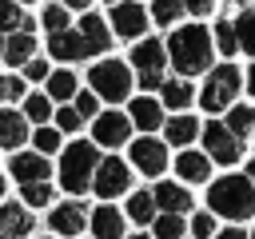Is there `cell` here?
Returning <instances> with one entry per match:
<instances>
[{"mask_svg": "<svg viewBox=\"0 0 255 239\" xmlns=\"http://www.w3.org/2000/svg\"><path fill=\"white\" fill-rule=\"evenodd\" d=\"M131 239H147V235H131Z\"/></svg>", "mask_w": 255, "mask_h": 239, "instance_id": "816d5d0a", "label": "cell"}, {"mask_svg": "<svg viewBox=\"0 0 255 239\" xmlns=\"http://www.w3.org/2000/svg\"><path fill=\"white\" fill-rule=\"evenodd\" d=\"M131 120H135L143 131L159 127V104H155V100H147V96H139V100L131 104Z\"/></svg>", "mask_w": 255, "mask_h": 239, "instance_id": "603a6c76", "label": "cell"}, {"mask_svg": "<svg viewBox=\"0 0 255 239\" xmlns=\"http://www.w3.org/2000/svg\"><path fill=\"white\" fill-rule=\"evenodd\" d=\"M139 84L143 88H159V72H139Z\"/></svg>", "mask_w": 255, "mask_h": 239, "instance_id": "7bdbcfd3", "label": "cell"}, {"mask_svg": "<svg viewBox=\"0 0 255 239\" xmlns=\"http://www.w3.org/2000/svg\"><path fill=\"white\" fill-rule=\"evenodd\" d=\"M24 24H28V16L20 12V4L16 0H0V28L4 32H20Z\"/></svg>", "mask_w": 255, "mask_h": 239, "instance_id": "83f0119b", "label": "cell"}, {"mask_svg": "<svg viewBox=\"0 0 255 239\" xmlns=\"http://www.w3.org/2000/svg\"><path fill=\"white\" fill-rule=\"evenodd\" d=\"M24 139H28L24 116H16V112H0V147H20Z\"/></svg>", "mask_w": 255, "mask_h": 239, "instance_id": "ac0fdd59", "label": "cell"}, {"mask_svg": "<svg viewBox=\"0 0 255 239\" xmlns=\"http://www.w3.org/2000/svg\"><path fill=\"white\" fill-rule=\"evenodd\" d=\"M0 32H4V28H0ZM4 48H8V40H4V36H0V52H4Z\"/></svg>", "mask_w": 255, "mask_h": 239, "instance_id": "681fc988", "label": "cell"}, {"mask_svg": "<svg viewBox=\"0 0 255 239\" xmlns=\"http://www.w3.org/2000/svg\"><path fill=\"white\" fill-rule=\"evenodd\" d=\"M80 32L96 44V52H104V48H112V32H108V24L100 20V16H84V24H80Z\"/></svg>", "mask_w": 255, "mask_h": 239, "instance_id": "cb8c5ba5", "label": "cell"}, {"mask_svg": "<svg viewBox=\"0 0 255 239\" xmlns=\"http://www.w3.org/2000/svg\"><path fill=\"white\" fill-rule=\"evenodd\" d=\"M112 28H116V36H124V40L143 36V28H147V12H143L139 4H116V8H112Z\"/></svg>", "mask_w": 255, "mask_h": 239, "instance_id": "9c48e42d", "label": "cell"}, {"mask_svg": "<svg viewBox=\"0 0 255 239\" xmlns=\"http://www.w3.org/2000/svg\"><path fill=\"white\" fill-rule=\"evenodd\" d=\"M128 215H131L135 223H151V219H155V191H135V195L128 199Z\"/></svg>", "mask_w": 255, "mask_h": 239, "instance_id": "7402d4cb", "label": "cell"}, {"mask_svg": "<svg viewBox=\"0 0 255 239\" xmlns=\"http://www.w3.org/2000/svg\"><path fill=\"white\" fill-rule=\"evenodd\" d=\"M227 127H231L235 135H247V131L255 127V108H235L231 120H227Z\"/></svg>", "mask_w": 255, "mask_h": 239, "instance_id": "d6a6232c", "label": "cell"}, {"mask_svg": "<svg viewBox=\"0 0 255 239\" xmlns=\"http://www.w3.org/2000/svg\"><path fill=\"white\" fill-rule=\"evenodd\" d=\"M215 239H247V231H235V227H231V231H223V235H215Z\"/></svg>", "mask_w": 255, "mask_h": 239, "instance_id": "ee69618b", "label": "cell"}, {"mask_svg": "<svg viewBox=\"0 0 255 239\" xmlns=\"http://www.w3.org/2000/svg\"><path fill=\"white\" fill-rule=\"evenodd\" d=\"M32 231V215L24 203H4L0 207V239H20Z\"/></svg>", "mask_w": 255, "mask_h": 239, "instance_id": "7c38bea8", "label": "cell"}, {"mask_svg": "<svg viewBox=\"0 0 255 239\" xmlns=\"http://www.w3.org/2000/svg\"><path fill=\"white\" fill-rule=\"evenodd\" d=\"M235 92H239V68L223 64V68H215V72H211V80H207V88H203L199 104H203L207 112H219V108H227V104L235 100Z\"/></svg>", "mask_w": 255, "mask_h": 239, "instance_id": "5b68a950", "label": "cell"}, {"mask_svg": "<svg viewBox=\"0 0 255 239\" xmlns=\"http://www.w3.org/2000/svg\"><path fill=\"white\" fill-rule=\"evenodd\" d=\"M32 44H36V40H32L24 28L12 32V36H8V48H4V60H8V64H28V60H32Z\"/></svg>", "mask_w": 255, "mask_h": 239, "instance_id": "ffe728a7", "label": "cell"}, {"mask_svg": "<svg viewBox=\"0 0 255 239\" xmlns=\"http://www.w3.org/2000/svg\"><path fill=\"white\" fill-rule=\"evenodd\" d=\"M247 175H251V179H255V159H251V163H247Z\"/></svg>", "mask_w": 255, "mask_h": 239, "instance_id": "c3c4849f", "label": "cell"}, {"mask_svg": "<svg viewBox=\"0 0 255 239\" xmlns=\"http://www.w3.org/2000/svg\"><path fill=\"white\" fill-rule=\"evenodd\" d=\"M92 231H96V239H120V235H124L120 211H116V207H100V211L92 215Z\"/></svg>", "mask_w": 255, "mask_h": 239, "instance_id": "e0dca14e", "label": "cell"}, {"mask_svg": "<svg viewBox=\"0 0 255 239\" xmlns=\"http://www.w3.org/2000/svg\"><path fill=\"white\" fill-rule=\"evenodd\" d=\"M195 135H199V123H195V116H175V120L167 123V143H175V147L191 143Z\"/></svg>", "mask_w": 255, "mask_h": 239, "instance_id": "44dd1931", "label": "cell"}, {"mask_svg": "<svg viewBox=\"0 0 255 239\" xmlns=\"http://www.w3.org/2000/svg\"><path fill=\"white\" fill-rule=\"evenodd\" d=\"M24 116L36 120V123H44V120L52 116V96H28V100H24Z\"/></svg>", "mask_w": 255, "mask_h": 239, "instance_id": "4dcf8cb0", "label": "cell"}, {"mask_svg": "<svg viewBox=\"0 0 255 239\" xmlns=\"http://www.w3.org/2000/svg\"><path fill=\"white\" fill-rule=\"evenodd\" d=\"M207 203H211V211H219V215H227V219H247V215H255L251 175H227V179L211 183Z\"/></svg>", "mask_w": 255, "mask_h": 239, "instance_id": "6da1fadb", "label": "cell"}, {"mask_svg": "<svg viewBox=\"0 0 255 239\" xmlns=\"http://www.w3.org/2000/svg\"><path fill=\"white\" fill-rule=\"evenodd\" d=\"M24 76H28V80H44V76H48V64H44V60H28V64H24Z\"/></svg>", "mask_w": 255, "mask_h": 239, "instance_id": "f35d334b", "label": "cell"}, {"mask_svg": "<svg viewBox=\"0 0 255 239\" xmlns=\"http://www.w3.org/2000/svg\"><path fill=\"white\" fill-rule=\"evenodd\" d=\"M124 139H128V116L108 112V116H100V120H96V143L116 147V143H124Z\"/></svg>", "mask_w": 255, "mask_h": 239, "instance_id": "4fadbf2b", "label": "cell"}, {"mask_svg": "<svg viewBox=\"0 0 255 239\" xmlns=\"http://www.w3.org/2000/svg\"><path fill=\"white\" fill-rule=\"evenodd\" d=\"M215 40H219L215 48H223V56H231V52L239 48V32H235V24H223V20H219V28H215Z\"/></svg>", "mask_w": 255, "mask_h": 239, "instance_id": "e575fe53", "label": "cell"}, {"mask_svg": "<svg viewBox=\"0 0 255 239\" xmlns=\"http://www.w3.org/2000/svg\"><path fill=\"white\" fill-rule=\"evenodd\" d=\"M8 100H24V80H8Z\"/></svg>", "mask_w": 255, "mask_h": 239, "instance_id": "b9f144b4", "label": "cell"}, {"mask_svg": "<svg viewBox=\"0 0 255 239\" xmlns=\"http://www.w3.org/2000/svg\"><path fill=\"white\" fill-rule=\"evenodd\" d=\"M167 52H171V64H175L183 76H195V72H203V68L211 64V36H207L199 24H187V28H179V32L171 36Z\"/></svg>", "mask_w": 255, "mask_h": 239, "instance_id": "7a4b0ae2", "label": "cell"}, {"mask_svg": "<svg viewBox=\"0 0 255 239\" xmlns=\"http://www.w3.org/2000/svg\"><path fill=\"white\" fill-rule=\"evenodd\" d=\"M163 104H167V108H191V84L167 80V84H163Z\"/></svg>", "mask_w": 255, "mask_h": 239, "instance_id": "484cf974", "label": "cell"}, {"mask_svg": "<svg viewBox=\"0 0 255 239\" xmlns=\"http://www.w3.org/2000/svg\"><path fill=\"white\" fill-rule=\"evenodd\" d=\"M203 143H207V155H211L215 163H235V159H239V139H235V131L223 127V123H207V127H203Z\"/></svg>", "mask_w": 255, "mask_h": 239, "instance_id": "52a82bcc", "label": "cell"}, {"mask_svg": "<svg viewBox=\"0 0 255 239\" xmlns=\"http://www.w3.org/2000/svg\"><path fill=\"white\" fill-rule=\"evenodd\" d=\"M48 223H52V231H56V235H80V231H84V223H88V215H84V207H80V203H60V207H52Z\"/></svg>", "mask_w": 255, "mask_h": 239, "instance_id": "8fae6325", "label": "cell"}, {"mask_svg": "<svg viewBox=\"0 0 255 239\" xmlns=\"http://www.w3.org/2000/svg\"><path fill=\"white\" fill-rule=\"evenodd\" d=\"M96 167H100L96 147H92L88 139H80V143H72V147L64 151V163H60V183H64L68 191H84L88 183H96Z\"/></svg>", "mask_w": 255, "mask_h": 239, "instance_id": "3957f363", "label": "cell"}, {"mask_svg": "<svg viewBox=\"0 0 255 239\" xmlns=\"http://www.w3.org/2000/svg\"><path fill=\"white\" fill-rule=\"evenodd\" d=\"M183 4H187V12H195V16H199V12H211V4H215V0H183Z\"/></svg>", "mask_w": 255, "mask_h": 239, "instance_id": "60d3db41", "label": "cell"}, {"mask_svg": "<svg viewBox=\"0 0 255 239\" xmlns=\"http://www.w3.org/2000/svg\"><path fill=\"white\" fill-rule=\"evenodd\" d=\"M64 4H68V8H88L92 0H64Z\"/></svg>", "mask_w": 255, "mask_h": 239, "instance_id": "f6af8a7d", "label": "cell"}, {"mask_svg": "<svg viewBox=\"0 0 255 239\" xmlns=\"http://www.w3.org/2000/svg\"><path fill=\"white\" fill-rule=\"evenodd\" d=\"M48 52L56 56V60H88V56H96V44L84 36V32H52V40H48Z\"/></svg>", "mask_w": 255, "mask_h": 239, "instance_id": "8992f818", "label": "cell"}, {"mask_svg": "<svg viewBox=\"0 0 255 239\" xmlns=\"http://www.w3.org/2000/svg\"><path fill=\"white\" fill-rule=\"evenodd\" d=\"M120 191H128V163H124V159H104V163L96 167V195L112 199V195H120Z\"/></svg>", "mask_w": 255, "mask_h": 239, "instance_id": "ba28073f", "label": "cell"}, {"mask_svg": "<svg viewBox=\"0 0 255 239\" xmlns=\"http://www.w3.org/2000/svg\"><path fill=\"white\" fill-rule=\"evenodd\" d=\"M80 120H84V112L72 104V108H60L56 112V123H60V131H76L80 127Z\"/></svg>", "mask_w": 255, "mask_h": 239, "instance_id": "d590c367", "label": "cell"}, {"mask_svg": "<svg viewBox=\"0 0 255 239\" xmlns=\"http://www.w3.org/2000/svg\"><path fill=\"white\" fill-rule=\"evenodd\" d=\"M183 8H187L183 0H155V4H151V20H155L159 28H167V24H175V20H179V12H183Z\"/></svg>", "mask_w": 255, "mask_h": 239, "instance_id": "4316f807", "label": "cell"}, {"mask_svg": "<svg viewBox=\"0 0 255 239\" xmlns=\"http://www.w3.org/2000/svg\"><path fill=\"white\" fill-rule=\"evenodd\" d=\"M131 64H135L139 72H163V48H159V40H143V44H135Z\"/></svg>", "mask_w": 255, "mask_h": 239, "instance_id": "2e32d148", "label": "cell"}, {"mask_svg": "<svg viewBox=\"0 0 255 239\" xmlns=\"http://www.w3.org/2000/svg\"><path fill=\"white\" fill-rule=\"evenodd\" d=\"M32 139H36V151H56L60 147V131H52V127H40Z\"/></svg>", "mask_w": 255, "mask_h": 239, "instance_id": "8d00e7d4", "label": "cell"}, {"mask_svg": "<svg viewBox=\"0 0 255 239\" xmlns=\"http://www.w3.org/2000/svg\"><path fill=\"white\" fill-rule=\"evenodd\" d=\"M235 32H239V48L255 56V12H243L235 20Z\"/></svg>", "mask_w": 255, "mask_h": 239, "instance_id": "f546056e", "label": "cell"}, {"mask_svg": "<svg viewBox=\"0 0 255 239\" xmlns=\"http://www.w3.org/2000/svg\"><path fill=\"white\" fill-rule=\"evenodd\" d=\"M12 175H16L20 183H32V179H48V159H44V151H40V155H32V151L16 155V159H12Z\"/></svg>", "mask_w": 255, "mask_h": 239, "instance_id": "5bb4252c", "label": "cell"}, {"mask_svg": "<svg viewBox=\"0 0 255 239\" xmlns=\"http://www.w3.org/2000/svg\"><path fill=\"white\" fill-rule=\"evenodd\" d=\"M4 96H8V80H0V100H4Z\"/></svg>", "mask_w": 255, "mask_h": 239, "instance_id": "7dc6e473", "label": "cell"}, {"mask_svg": "<svg viewBox=\"0 0 255 239\" xmlns=\"http://www.w3.org/2000/svg\"><path fill=\"white\" fill-rule=\"evenodd\" d=\"M155 235H159V239H179V235H183V219H179V211H163V215L155 219Z\"/></svg>", "mask_w": 255, "mask_h": 239, "instance_id": "f1b7e54d", "label": "cell"}, {"mask_svg": "<svg viewBox=\"0 0 255 239\" xmlns=\"http://www.w3.org/2000/svg\"><path fill=\"white\" fill-rule=\"evenodd\" d=\"M28 4H32V0H28Z\"/></svg>", "mask_w": 255, "mask_h": 239, "instance_id": "f5cc1de1", "label": "cell"}, {"mask_svg": "<svg viewBox=\"0 0 255 239\" xmlns=\"http://www.w3.org/2000/svg\"><path fill=\"white\" fill-rule=\"evenodd\" d=\"M24 203H32V207H40V203H52V187H48L44 179H32V183H24Z\"/></svg>", "mask_w": 255, "mask_h": 239, "instance_id": "836d02e7", "label": "cell"}, {"mask_svg": "<svg viewBox=\"0 0 255 239\" xmlns=\"http://www.w3.org/2000/svg\"><path fill=\"white\" fill-rule=\"evenodd\" d=\"M48 96H52V100H72V96H76V76H72L68 68L52 72V76H48Z\"/></svg>", "mask_w": 255, "mask_h": 239, "instance_id": "d4e9b609", "label": "cell"}, {"mask_svg": "<svg viewBox=\"0 0 255 239\" xmlns=\"http://www.w3.org/2000/svg\"><path fill=\"white\" fill-rule=\"evenodd\" d=\"M247 88H251V96H255V68L247 72Z\"/></svg>", "mask_w": 255, "mask_h": 239, "instance_id": "bcb514c9", "label": "cell"}, {"mask_svg": "<svg viewBox=\"0 0 255 239\" xmlns=\"http://www.w3.org/2000/svg\"><path fill=\"white\" fill-rule=\"evenodd\" d=\"M0 195H4V175H0Z\"/></svg>", "mask_w": 255, "mask_h": 239, "instance_id": "f907efd6", "label": "cell"}, {"mask_svg": "<svg viewBox=\"0 0 255 239\" xmlns=\"http://www.w3.org/2000/svg\"><path fill=\"white\" fill-rule=\"evenodd\" d=\"M191 231L203 239V235H211V231H215V219H211V215H195V219H191Z\"/></svg>", "mask_w": 255, "mask_h": 239, "instance_id": "74e56055", "label": "cell"}, {"mask_svg": "<svg viewBox=\"0 0 255 239\" xmlns=\"http://www.w3.org/2000/svg\"><path fill=\"white\" fill-rule=\"evenodd\" d=\"M76 108H80L84 116H96V96H92V92H76Z\"/></svg>", "mask_w": 255, "mask_h": 239, "instance_id": "ab89813d", "label": "cell"}, {"mask_svg": "<svg viewBox=\"0 0 255 239\" xmlns=\"http://www.w3.org/2000/svg\"><path fill=\"white\" fill-rule=\"evenodd\" d=\"M64 8H68L64 0L44 8V28H48V32H64V28H68V12H64Z\"/></svg>", "mask_w": 255, "mask_h": 239, "instance_id": "1f68e13d", "label": "cell"}, {"mask_svg": "<svg viewBox=\"0 0 255 239\" xmlns=\"http://www.w3.org/2000/svg\"><path fill=\"white\" fill-rule=\"evenodd\" d=\"M131 163L143 171V175H159L163 163H167V151L159 139H135L131 143Z\"/></svg>", "mask_w": 255, "mask_h": 239, "instance_id": "30bf717a", "label": "cell"}, {"mask_svg": "<svg viewBox=\"0 0 255 239\" xmlns=\"http://www.w3.org/2000/svg\"><path fill=\"white\" fill-rule=\"evenodd\" d=\"M92 80V92L104 96V100H128V88H131V76H128V64L120 60H104L88 72Z\"/></svg>", "mask_w": 255, "mask_h": 239, "instance_id": "277c9868", "label": "cell"}, {"mask_svg": "<svg viewBox=\"0 0 255 239\" xmlns=\"http://www.w3.org/2000/svg\"><path fill=\"white\" fill-rule=\"evenodd\" d=\"M175 171H179V179H187V183H203V179L211 175V163H207V155L183 151V155L175 159Z\"/></svg>", "mask_w": 255, "mask_h": 239, "instance_id": "9a60e30c", "label": "cell"}, {"mask_svg": "<svg viewBox=\"0 0 255 239\" xmlns=\"http://www.w3.org/2000/svg\"><path fill=\"white\" fill-rule=\"evenodd\" d=\"M155 203H159L163 211H179V215H183V211L191 207V195H187L183 187H175V183H159V187H155Z\"/></svg>", "mask_w": 255, "mask_h": 239, "instance_id": "d6986e66", "label": "cell"}]
</instances>
